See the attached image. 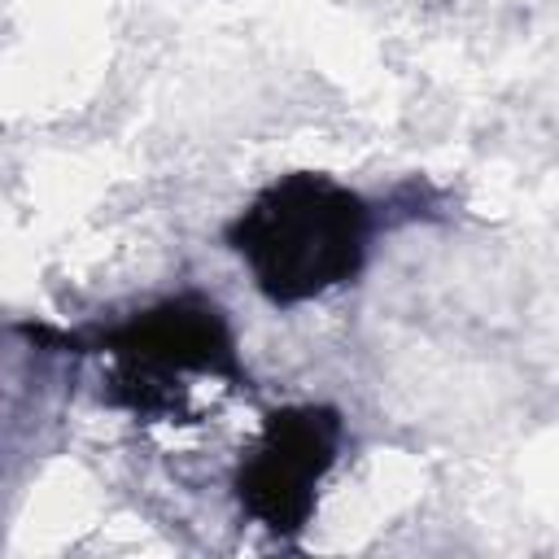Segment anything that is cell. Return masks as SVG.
<instances>
[{
	"mask_svg": "<svg viewBox=\"0 0 559 559\" xmlns=\"http://www.w3.org/2000/svg\"><path fill=\"white\" fill-rule=\"evenodd\" d=\"M371 210L328 175H284L227 227V245L275 306H301L362 271Z\"/></svg>",
	"mask_w": 559,
	"mask_h": 559,
	"instance_id": "obj_1",
	"label": "cell"
},
{
	"mask_svg": "<svg viewBox=\"0 0 559 559\" xmlns=\"http://www.w3.org/2000/svg\"><path fill=\"white\" fill-rule=\"evenodd\" d=\"M122 362V376L114 380V402L153 415L170 411L175 397L166 393V376L175 371H205L223 380H240V358L231 328L214 301L201 297H170L144 314H131L127 323L109 328L100 341Z\"/></svg>",
	"mask_w": 559,
	"mask_h": 559,
	"instance_id": "obj_2",
	"label": "cell"
},
{
	"mask_svg": "<svg viewBox=\"0 0 559 559\" xmlns=\"http://www.w3.org/2000/svg\"><path fill=\"white\" fill-rule=\"evenodd\" d=\"M341 415L332 406L271 411L253 454L236 472L245 511L271 533H301L314 511V485L336 463Z\"/></svg>",
	"mask_w": 559,
	"mask_h": 559,
	"instance_id": "obj_3",
	"label": "cell"
}]
</instances>
